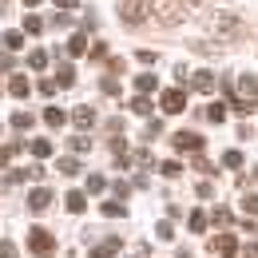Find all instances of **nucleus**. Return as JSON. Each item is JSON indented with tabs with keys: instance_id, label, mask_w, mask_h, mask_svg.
I'll return each instance as SVG.
<instances>
[{
	"instance_id": "4c0bfd02",
	"label": "nucleus",
	"mask_w": 258,
	"mask_h": 258,
	"mask_svg": "<svg viewBox=\"0 0 258 258\" xmlns=\"http://www.w3.org/2000/svg\"><path fill=\"white\" fill-rule=\"evenodd\" d=\"M72 147H76V151H92V139H88V135H72Z\"/></svg>"
},
{
	"instance_id": "37998d69",
	"label": "nucleus",
	"mask_w": 258,
	"mask_h": 258,
	"mask_svg": "<svg viewBox=\"0 0 258 258\" xmlns=\"http://www.w3.org/2000/svg\"><path fill=\"white\" fill-rule=\"evenodd\" d=\"M76 4H80V0H56V8H60V12H72Z\"/></svg>"
},
{
	"instance_id": "aec40b11",
	"label": "nucleus",
	"mask_w": 258,
	"mask_h": 258,
	"mask_svg": "<svg viewBox=\"0 0 258 258\" xmlns=\"http://www.w3.org/2000/svg\"><path fill=\"white\" fill-rule=\"evenodd\" d=\"M151 107H155V103H151L147 96H135V99H131V111H135V115H151Z\"/></svg>"
},
{
	"instance_id": "4be33fe9",
	"label": "nucleus",
	"mask_w": 258,
	"mask_h": 258,
	"mask_svg": "<svg viewBox=\"0 0 258 258\" xmlns=\"http://www.w3.org/2000/svg\"><path fill=\"white\" fill-rule=\"evenodd\" d=\"M211 223H219V226H230V223H234V215H230L226 207H215V211H211Z\"/></svg>"
},
{
	"instance_id": "1a4fd4ad",
	"label": "nucleus",
	"mask_w": 258,
	"mask_h": 258,
	"mask_svg": "<svg viewBox=\"0 0 258 258\" xmlns=\"http://www.w3.org/2000/svg\"><path fill=\"white\" fill-rule=\"evenodd\" d=\"M119 246H123V242H119V238L111 234V238H103L96 250H92V258H111V254H119Z\"/></svg>"
},
{
	"instance_id": "79ce46f5",
	"label": "nucleus",
	"mask_w": 258,
	"mask_h": 258,
	"mask_svg": "<svg viewBox=\"0 0 258 258\" xmlns=\"http://www.w3.org/2000/svg\"><path fill=\"white\" fill-rule=\"evenodd\" d=\"M242 258H258V242H246V246H242Z\"/></svg>"
},
{
	"instance_id": "bb28decb",
	"label": "nucleus",
	"mask_w": 258,
	"mask_h": 258,
	"mask_svg": "<svg viewBox=\"0 0 258 258\" xmlns=\"http://www.w3.org/2000/svg\"><path fill=\"white\" fill-rule=\"evenodd\" d=\"M163 135V119H147V131H143V139H159Z\"/></svg>"
},
{
	"instance_id": "0eeeda50",
	"label": "nucleus",
	"mask_w": 258,
	"mask_h": 258,
	"mask_svg": "<svg viewBox=\"0 0 258 258\" xmlns=\"http://www.w3.org/2000/svg\"><path fill=\"white\" fill-rule=\"evenodd\" d=\"M52 199H56V195L48 191V187H36V191L28 195V211H32V215H44V211L52 207Z\"/></svg>"
},
{
	"instance_id": "ea45409f",
	"label": "nucleus",
	"mask_w": 258,
	"mask_h": 258,
	"mask_svg": "<svg viewBox=\"0 0 258 258\" xmlns=\"http://www.w3.org/2000/svg\"><path fill=\"white\" fill-rule=\"evenodd\" d=\"M242 211H246V215H258V195H246V199H242Z\"/></svg>"
},
{
	"instance_id": "6e6552de",
	"label": "nucleus",
	"mask_w": 258,
	"mask_h": 258,
	"mask_svg": "<svg viewBox=\"0 0 258 258\" xmlns=\"http://www.w3.org/2000/svg\"><path fill=\"white\" fill-rule=\"evenodd\" d=\"M238 92H242L238 99H246V103H254V107H258V80H254V76H242V80H238Z\"/></svg>"
},
{
	"instance_id": "49530a36",
	"label": "nucleus",
	"mask_w": 258,
	"mask_h": 258,
	"mask_svg": "<svg viewBox=\"0 0 258 258\" xmlns=\"http://www.w3.org/2000/svg\"><path fill=\"white\" fill-rule=\"evenodd\" d=\"M254 183H258V167H254Z\"/></svg>"
},
{
	"instance_id": "72a5a7b5",
	"label": "nucleus",
	"mask_w": 258,
	"mask_h": 258,
	"mask_svg": "<svg viewBox=\"0 0 258 258\" xmlns=\"http://www.w3.org/2000/svg\"><path fill=\"white\" fill-rule=\"evenodd\" d=\"M88 56H92V64H96V60H103V56H107V44H92V48H88Z\"/></svg>"
},
{
	"instance_id": "e433bc0d",
	"label": "nucleus",
	"mask_w": 258,
	"mask_h": 258,
	"mask_svg": "<svg viewBox=\"0 0 258 258\" xmlns=\"http://www.w3.org/2000/svg\"><path fill=\"white\" fill-rule=\"evenodd\" d=\"M135 60H139V64H155V60H159V56H155V52H151V48H139V52H135Z\"/></svg>"
},
{
	"instance_id": "393cba45",
	"label": "nucleus",
	"mask_w": 258,
	"mask_h": 258,
	"mask_svg": "<svg viewBox=\"0 0 258 258\" xmlns=\"http://www.w3.org/2000/svg\"><path fill=\"white\" fill-rule=\"evenodd\" d=\"M32 155H36V159H48V155H52V143H48V139H36V143H32Z\"/></svg>"
},
{
	"instance_id": "a19ab883",
	"label": "nucleus",
	"mask_w": 258,
	"mask_h": 258,
	"mask_svg": "<svg viewBox=\"0 0 258 258\" xmlns=\"http://www.w3.org/2000/svg\"><path fill=\"white\" fill-rule=\"evenodd\" d=\"M0 258H16V246L12 242H0Z\"/></svg>"
},
{
	"instance_id": "6ab92c4d",
	"label": "nucleus",
	"mask_w": 258,
	"mask_h": 258,
	"mask_svg": "<svg viewBox=\"0 0 258 258\" xmlns=\"http://www.w3.org/2000/svg\"><path fill=\"white\" fill-rule=\"evenodd\" d=\"M64 111H60V107H48V111H44V123H48V127H64Z\"/></svg>"
},
{
	"instance_id": "a211bd4d",
	"label": "nucleus",
	"mask_w": 258,
	"mask_h": 258,
	"mask_svg": "<svg viewBox=\"0 0 258 258\" xmlns=\"http://www.w3.org/2000/svg\"><path fill=\"white\" fill-rule=\"evenodd\" d=\"M4 48H8V52H20V48H24V32H16V28L4 32Z\"/></svg>"
},
{
	"instance_id": "c03bdc74",
	"label": "nucleus",
	"mask_w": 258,
	"mask_h": 258,
	"mask_svg": "<svg viewBox=\"0 0 258 258\" xmlns=\"http://www.w3.org/2000/svg\"><path fill=\"white\" fill-rule=\"evenodd\" d=\"M246 230H254V234H258V223H246Z\"/></svg>"
},
{
	"instance_id": "412c9836",
	"label": "nucleus",
	"mask_w": 258,
	"mask_h": 258,
	"mask_svg": "<svg viewBox=\"0 0 258 258\" xmlns=\"http://www.w3.org/2000/svg\"><path fill=\"white\" fill-rule=\"evenodd\" d=\"M32 123H36L32 111H16V115H12V127H16V131H28Z\"/></svg>"
},
{
	"instance_id": "f257e3e1",
	"label": "nucleus",
	"mask_w": 258,
	"mask_h": 258,
	"mask_svg": "<svg viewBox=\"0 0 258 258\" xmlns=\"http://www.w3.org/2000/svg\"><path fill=\"white\" fill-rule=\"evenodd\" d=\"M191 16V4L187 0H155V8H151V20L155 24H183Z\"/></svg>"
},
{
	"instance_id": "9d476101",
	"label": "nucleus",
	"mask_w": 258,
	"mask_h": 258,
	"mask_svg": "<svg viewBox=\"0 0 258 258\" xmlns=\"http://www.w3.org/2000/svg\"><path fill=\"white\" fill-rule=\"evenodd\" d=\"M155 88H159V76H151V72L135 76V92H139V96H147V92H155Z\"/></svg>"
},
{
	"instance_id": "4468645a",
	"label": "nucleus",
	"mask_w": 258,
	"mask_h": 258,
	"mask_svg": "<svg viewBox=\"0 0 258 258\" xmlns=\"http://www.w3.org/2000/svg\"><path fill=\"white\" fill-rule=\"evenodd\" d=\"M72 84H76V68L60 64V72H56V88H72Z\"/></svg>"
},
{
	"instance_id": "20e7f679",
	"label": "nucleus",
	"mask_w": 258,
	"mask_h": 258,
	"mask_svg": "<svg viewBox=\"0 0 258 258\" xmlns=\"http://www.w3.org/2000/svg\"><path fill=\"white\" fill-rule=\"evenodd\" d=\"M171 143H175V151H183V155H187V151H191V155L203 151V135H199V131H175Z\"/></svg>"
},
{
	"instance_id": "a18cd8bd",
	"label": "nucleus",
	"mask_w": 258,
	"mask_h": 258,
	"mask_svg": "<svg viewBox=\"0 0 258 258\" xmlns=\"http://www.w3.org/2000/svg\"><path fill=\"white\" fill-rule=\"evenodd\" d=\"M24 4H28V8H36V4H40V0H24Z\"/></svg>"
},
{
	"instance_id": "5701e85b",
	"label": "nucleus",
	"mask_w": 258,
	"mask_h": 258,
	"mask_svg": "<svg viewBox=\"0 0 258 258\" xmlns=\"http://www.w3.org/2000/svg\"><path fill=\"white\" fill-rule=\"evenodd\" d=\"M99 211H103L107 219H123V215H127V207H123V203H103Z\"/></svg>"
},
{
	"instance_id": "b1692460",
	"label": "nucleus",
	"mask_w": 258,
	"mask_h": 258,
	"mask_svg": "<svg viewBox=\"0 0 258 258\" xmlns=\"http://www.w3.org/2000/svg\"><path fill=\"white\" fill-rule=\"evenodd\" d=\"M159 171L167 175V179H179V171H183V163H179V159H167V163H159Z\"/></svg>"
},
{
	"instance_id": "c756f323",
	"label": "nucleus",
	"mask_w": 258,
	"mask_h": 258,
	"mask_svg": "<svg viewBox=\"0 0 258 258\" xmlns=\"http://www.w3.org/2000/svg\"><path fill=\"white\" fill-rule=\"evenodd\" d=\"M207 119H211V123H223V119H226V107H223V103L207 107Z\"/></svg>"
},
{
	"instance_id": "c85d7f7f",
	"label": "nucleus",
	"mask_w": 258,
	"mask_h": 258,
	"mask_svg": "<svg viewBox=\"0 0 258 258\" xmlns=\"http://www.w3.org/2000/svg\"><path fill=\"white\" fill-rule=\"evenodd\" d=\"M187 226H191L195 234H199V230H207V215H203V211H195L191 219H187Z\"/></svg>"
},
{
	"instance_id": "c9c22d12",
	"label": "nucleus",
	"mask_w": 258,
	"mask_h": 258,
	"mask_svg": "<svg viewBox=\"0 0 258 258\" xmlns=\"http://www.w3.org/2000/svg\"><path fill=\"white\" fill-rule=\"evenodd\" d=\"M44 64H48V52H32V56H28V68H36V72Z\"/></svg>"
},
{
	"instance_id": "7c9ffc66",
	"label": "nucleus",
	"mask_w": 258,
	"mask_h": 258,
	"mask_svg": "<svg viewBox=\"0 0 258 258\" xmlns=\"http://www.w3.org/2000/svg\"><path fill=\"white\" fill-rule=\"evenodd\" d=\"M40 28H44V20H40V16H32V12H28V16H24V32H40Z\"/></svg>"
},
{
	"instance_id": "f704fd0d",
	"label": "nucleus",
	"mask_w": 258,
	"mask_h": 258,
	"mask_svg": "<svg viewBox=\"0 0 258 258\" xmlns=\"http://www.w3.org/2000/svg\"><path fill=\"white\" fill-rule=\"evenodd\" d=\"M155 234H159L163 242H171V238H175V226H171V223H159V226H155Z\"/></svg>"
},
{
	"instance_id": "f03ea898",
	"label": "nucleus",
	"mask_w": 258,
	"mask_h": 258,
	"mask_svg": "<svg viewBox=\"0 0 258 258\" xmlns=\"http://www.w3.org/2000/svg\"><path fill=\"white\" fill-rule=\"evenodd\" d=\"M28 250L40 254V258H52V254H56V238H52V230L32 226V230H28Z\"/></svg>"
},
{
	"instance_id": "cd10ccee",
	"label": "nucleus",
	"mask_w": 258,
	"mask_h": 258,
	"mask_svg": "<svg viewBox=\"0 0 258 258\" xmlns=\"http://www.w3.org/2000/svg\"><path fill=\"white\" fill-rule=\"evenodd\" d=\"M99 92L115 96V92H119V80H115V76H103V80H99Z\"/></svg>"
},
{
	"instance_id": "dca6fc26",
	"label": "nucleus",
	"mask_w": 258,
	"mask_h": 258,
	"mask_svg": "<svg viewBox=\"0 0 258 258\" xmlns=\"http://www.w3.org/2000/svg\"><path fill=\"white\" fill-rule=\"evenodd\" d=\"M84 52H88V36L76 32L72 40H68V56H84Z\"/></svg>"
},
{
	"instance_id": "7ed1b4c3",
	"label": "nucleus",
	"mask_w": 258,
	"mask_h": 258,
	"mask_svg": "<svg viewBox=\"0 0 258 258\" xmlns=\"http://www.w3.org/2000/svg\"><path fill=\"white\" fill-rule=\"evenodd\" d=\"M119 20H123V24H147V20H151L147 0H123V4H119Z\"/></svg>"
},
{
	"instance_id": "2f4dec72",
	"label": "nucleus",
	"mask_w": 258,
	"mask_h": 258,
	"mask_svg": "<svg viewBox=\"0 0 258 258\" xmlns=\"http://www.w3.org/2000/svg\"><path fill=\"white\" fill-rule=\"evenodd\" d=\"M223 163L230 167V171H238V167H242V151H226V155H223Z\"/></svg>"
},
{
	"instance_id": "2eb2a0df",
	"label": "nucleus",
	"mask_w": 258,
	"mask_h": 258,
	"mask_svg": "<svg viewBox=\"0 0 258 258\" xmlns=\"http://www.w3.org/2000/svg\"><path fill=\"white\" fill-rule=\"evenodd\" d=\"M195 92H215V76H211V72H195Z\"/></svg>"
},
{
	"instance_id": "423d86ee",
	"label": "nucleus",
	"mask_w": 258,
	"mask_h": 258,
	"mask_svg": "<svg viewBox=\"0 0 258 258\" xmlns=\"http://www.w3.org/2000/svg\"><path fill=\"white\" fill-rule=\"evenodd\" d=\"M159 103H163L167 115H179V111L187 107V96H183V88H167V92L159 96Z\"/></svg>"
},
{
	"instance_id": "9b49d317",
	"label": "nucleus",
	"mask_w": 258,
	"mask_h": 258,
	"mask_svg": "<svg viewBox=\"0 0 258 258\" xmlns=\"http://www.w3.org/2000/svg\"><path fill=\"white\" fill-rule=\"evenodd\" d=\"M8 92H12L16 99H24L28 92H32V84H28V76H12V80H8Z\"/></svg>"
},
{
	"instance_id": "f8f14e48",
	"label": "nucleus",
	"mask_w": 258,
	"mask_h": 258,
	"mask_svg": "<svg viewBox=\"0 0 258 258\" xmlns=\"http://www.w3.org/2000/svg\"><path fill=\"white\" fill-rule=\"evenodd\" d=\"M64 199H68V211H72V215H84V207H88V195L84 191H68Z\"/></svg>"
},
{
	"instance_id": "a878e982",
	"label": "nucleus",
	"mask_w": 258,
	"mask_h": 258,
	"mask_svg": "<svg viewBox=\"0 0 258 258\" xmlns=\"http://www.w3.org/2000/svg\"><path fill=\"white\" fill-rule=\"evenodd\" d=\"M16 151H24V143H12V147H0V167H8Z\"/></svg>"
},
{
	"instance_id": "39448f33",
	"label": "nucleus",
	"mask_w": 258,
	"mask_h": 258,
	"mask_svg": "<svg viewBox=\"0 0 258 258\" xmlns=\"http://www.w3.org/2000/svg\"><path fill=\"white\" fill-rule=\"evenodd\" d=\"M211 254H219V258H234V254H238V242H234L230 230H223V234L211 238Z\"/></svg>"
},
{
	"instance_id": "ddd939ff",
	"label": "nucleus",
	"mask_w": 258,
	"mask_h": 258,
	"mask_svg": "<svg viewBox=\"0 0 258 258\" xmlns=\"http://www.w3.org/2000/svg\"><path fill=\"white\" fill-rule=\"evenodd\" d=\"M72 119H76V127H92V123H96V111H92V107H88V103H84V107H76V115H72Z\"/></svg>"
},
{
	"instance_id": "58836bf2",
	"label": "nucleus",
	"mask_w": 258,
	"mask_h": 258,
	"mask_svg": "<svg viewBox=\"0 0 258 258\" xmlns=\"http://www.w3.org/2000/svg\"><path fill=\"white\" fill-rule=\"evenodd\" d=\"M191 167H195V171H203V175H215V171H219V167H215V163H207V159H195Z\"/></svg>"
},
{
	"instance_id": "473e14b6",
	"label": "nucleus",
	"mask_w": 258,
	"mask_h": 258,
	"mask_svg": "<svg viewBox=\"0 0 258 258\" xmlns=\"http://www.w3.org/2000/svg\"><path fill=\"white\" fill-rule=\"evenodd\" d=\"M103 187H107V179H103V175H88V191H92V195H99Z\"/></svg>"
},
{
	"instance_id": "f3484780",
	"label": "nucleus",
	"mask_w": 258,
	"mask_h": 258,
	"mask_svg": "<svg viewBox=\"0 0 258 258\" xmlns=\"http://www.w3.org/2000/svg\"><path fill=\"white\" fill-rule=\"evenodd\" d=\"M56 167H60V175H80V171H84V163H80V159H72V155L56 159Z\"/></svg>"
}]
</instances>
